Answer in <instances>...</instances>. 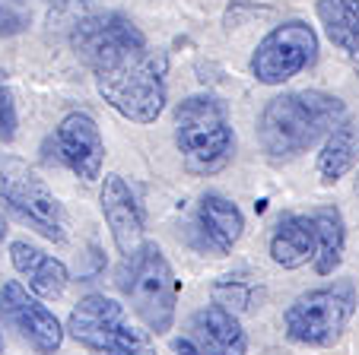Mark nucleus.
I'll return each mask as SVG.
<instances>
[{"mask_svg":"<svg viewBox=\"0 0 359 355\" xmlns=\"http://www.w3.org/2000/svg\"><path fill=\"white\" fill-rule=\"evenodd\" d=\"M76 57L93 70L95 89L121 118L153 124L165 108V57L149 51L124 13H89L70 29Z\"/></svg>","mask_w":359,"mask_h":355,"instance_id":"f257e3e1","label":"nucleus"},{"mask_svg":"<svg viewBox=\"0 0 359 355\" xmlns=\"http://www.w3.org/2000/svg\"><path fill=\"white\" fill-rule=\"evenodd\" d=\"M346 118V105L321 89H292L273 95L261 111L258 143L271 159H296L321 143Z\"/></svg>","mask_w":359,"mask_h":355,"instance_id":"f03ea898","label":"nucleus"},{"mask_svg":"<svg viewBox=\"0 0 359 355\" xmlns=\"http://www.w3.org/2000/svg\"><path fill=\"white\" fill-rule=\"evenodd\" d=\"M115 282L149 333L163 336L175 327L178 279L159 244L143 242L134 254L121 257Z\"/></svg>","mask_w":359,"mask_h":355,"instance_id":"7ed1b4c3","label":"nucleus"},{"mask_svg":"<svg viewBox=\"0 0 359 355\" xmlns=\"http://www.w3.org/2000/svg\"><path fill=\"white\" fill-rule=\"evenodd\" d=\"M175 146L191 174H217L229 165L236 134L217 95H191L175 108Z\"/></svg>","mask_w":359,"mask_h":355,"instance_id":"20e7f679","label":"nucleus"},{"mask_svg":"<svg viewBox=\"0 0 359 355\" xmlns=\"http://www.w3.org/2000/svg\"><path fill=\"white\" fill-rule=\"evenodd\" d=\"M0 207L48 242H67L70 225L61 200L45 184V178H39V172L13 153H0Z\"/></svg>","mask_w":359,"mask_h":355,"instance_id":"39448f33","label":"nucleus"},{"mask_svg":"<svg viewBox=\"0 0 359 355\" xmlns=\"http://www.w3.org/2000/svg\"><path fill=\"white\" fill-rule=\"evenodd\" d=\"M67 333L83 349L99 355H156V346L147 330L134 327L124 311L109 295H83L67 317Z\"/></svg>","mask_w":359,"mask_h":355,"instance_id":"423d86ee","label":"nucleus"},{"mask_svg":"<svg viewBox=\"0 0 359 355\" xmlns=\"http://www.w3.org/2000/svg\"><path fill=\"white\" fill-rule=\"evenodd\" d=\"M353 311H356V288L350 279L309 288L283 311V333L299 346L327 349L344 336Z\"/></svg>","mask_w":359,"mask_h":355,"instance_id":"0eeeda50","label":"nucleus"},{"mask_svg":"<svg viewBox=\"0 0 359 355\" xmlns=\"http://www.w3.org/2000/svg\"><path fill=\"white\" fill-rule=\"evenodd\" d=\"M318 61V35L309 22L290 20L271 29L255 48L251 74L264 86H280Z\"/></svg>","mask_w":359,"mask_h":355,"instance_id":"6e6552de","label":"nucleus"},{"mask_svg":"<svg viewBox=\"0 0 359 355\" xmlns=\"http://www.w3.org/2000/svg\"><path fill=\"white\" fill-rule=\"evenodd\" d=\"M0 321L10 330H16L39 355H55L64 342V333H67V327H61L55 311H48L16 279H7L0 286Z\"/></svg>","mask_w":359,"mask_h":355,"instance_id":"1a4fd4ad","label":"nucleus"},{"mask_svg":"<svg viewBox=\"0 0 359 355\" xmlns=\"http://www.w3.org/2000/svg\"><path fill=\"white\" fill-rule=\"evenodd\" d=\"M45 159L64 165L83 181H95L102 174V162H105V140L99 134V124L93 121V114L86 111H70L61 124H57L55 137L45 146Z\"/></svg>","mask_w":359,"mask_h":355,"instance_id":"9d476101","label":"nucleus"},{"mask_svg":"<svg viewBox=\"0 0 359 355\" xmlns=\"http://www.w3.org/2000/svg\"><path fill=\"white\" fill-rule=\"evenodd\" d=\"M242 232H245V216L238 209V203H232L229 197L217 194V190H207L197 200L194 216H191L188 242L201 254L226 257L238 244Z\"/></svg>","mask_w":359,"mask_h":355,"instance_id":"9b49d317","label":"nucleus"},{"mask_svg":"<svg viewBox=\"0 0 359 355\" xmlns=\"http://www.w3.org/2000/svg\"><path fill=\"white\" fill-rule=\"evenodd\" d=\"M99 207H102V216H105V225L111 232V242L115 248L121 251V257L134 254L147 238H143V209L137 203L134 190L130 184L124 181L121 174H105L102 181V194H99Z\"/></svg>","mask_w":359,"mask_h":355,"instance_id":"f8f14e48","label":"nucleus"},{"mask_svg":"<svg viewBox=\"0 0 359 355\" xmlns=\"http://www.w3.org/2000/svg\"><path fill=\"white\" fill-rule=\"evenodd\" d=\"M184 340L194 346V355H245L248 336H245L238 314L223 308L219 302L194 311L184 330Z\"/></svg>","mask_w":359,"mask_h":355,"instance_id":"ddd939ff","label":"nucleus"},{"mask_svg":"<svg viewBox=\"0 0 359 355\" xmlns=\"http://www.w3.org/2000/svg\"><path fill=\"white\" fill-rule=\"evenodd\" d=\"M10 263H13V270L29 282V288L39 298H61L70 282L64 260H57L55 254H45V251H39L29 242L10 244Z\"/></svg>","mask_w":359,"mask_h":355,"instance_id":"4468645a","label":"nucleus"},{"mask_svg":"<svg viewBox=\"0 0 359 355\" xmlns=\"http://www.w3.org/2000/svg\"><path fill=\"white\" fill-rule=\"evenodd\" d=\"M271 260L283 270H299L309 260H315L318 238H315V222L309 213H290L277 222L271 235Z\"/></svg>","mask_w":359,"mask_h":355,"instance_id":"2eb2a0df","label":"nucleus"},{"mask_svg":"<svg viewBox=\"0 0 359 355\" xmlns=\"http://www.w3.org/2000/svg\"><path fill=\"white\" fill-rule=\"evenodd\" d=\"M312 222H315V238H318V251H315V273L318 276H334L344 263V251H346V222L344 213L337 207H318L312 209Z\"/></svg>","mask_w":359,"mask_h":355,"instance_id":"dca6fc26","label":"nucleus"},{"mask_svg":"<svg viewBox=\"0 0 359 355\" xmlns=\"http://www.w3.org/2000/svg\"><path fill=\"white\" fill-rule=\"evenodd\" d=\"M359 159V124L344 118L331 134L325 137V146L318 153V174L325 184H337L344 174L353 172Z\"/></svg>","mask_w":359,"mask_h":355,"instance_id":"f3484780","label":"nucleus"},{"mask_svg":"<svg viewBox=\"0 0 359 355\" xmlns=\"http://www.w3.org/2000/svg\"><path fill=\"white\" fill-rule=\"evenodd\" d=\"M315 10L327 41L346 57L359 61V0H318Z\"/></svg>","mask_w":359,"mask_h":355,"instance_id":"a211bd4d","label":"nucleus"},{"mask_svg":"<svg viewBox=\"0 0 359 355\" xmlns=\"http://www.w3.org/2000/svg\"><path fill=\"white\" fill-rule=\"evenodd\" d=\"M213 295H217V302L223 305V308H229L232 314H236V311H251L255 302H261L258 286H255V282H245L242 276H223V279L213 286Z\"/></svg>","mask_w":359,"mask_h":355,"instance_id":"6ab92c4d","label":"nucleus"},{"mask_svg":"<svg viewBox=\"0 0 359 355\" xmlns=\"http://www.w3.org/2000/svg\"><path fill=\"white\" fill-rule=\"evenodd\" d=\"M29 29V7L26 0H0V39L20 35Z\"/></svg>","mask_w":359,"mask_h":355,"instance_id":"aec40b11","label":"nucleus"},{"mask_svg":"<svg viewBox=\"0 0 359 355\" xmlns=\"http://www.w3.org/2000/svg\"><path fill=\"white\" fill-rule=\"evenodd\" d=\"M4 235H7V222H4V216H0V242H4Z\"/></svg>","mask_w":359,"mask_h":355,"instance_id":"412c9836","label":"nucleus"},{"mask_svg":"<svg viewBox=\"0 0 359 355\" xmlns=\"http://www.w3.org/2000/svg\"><path fill=\"white\" fill-rule=\"evenodd\" d=\"M0 352H4V336H0Z\"/></svg>","mask_w":359,"mask_h":355,"instance_id":"4be33fe9","label":"nucleus"},{"mask_svg":"<svg viewBox=\"0 0 359 355\" xmlns=\"http://www.w3.org/2000/svg\"><path fill=\"white\" fill-rule=\"evenodd\" d=\"M356 194H359V174H356Z\"/></svg>","mask_w":359,"mask_h":355,"instance_id":"5701e85b","label":"nucleus"}]
</instances>
